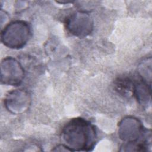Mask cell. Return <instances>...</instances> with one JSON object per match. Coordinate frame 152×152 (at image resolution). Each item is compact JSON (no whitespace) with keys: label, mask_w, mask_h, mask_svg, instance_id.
<instances>
[{"label":"cell","mask_w":152,"mask_h":152,"mask_svg":"<svg viewBox=\"0 0 152 152\" xmlns=\"http://www.w3.org/2000/svg\"><path fill=\"white\" fill-rule=\"evenodd\" d=\"M116 91L125 97H130L134 94L135 84L128 78H117L114 83Z\"/></svg>","instance_id":"cell-5"},{"label":"cell","mask_w":152,"mask_h":152,"mask_svg":"<svg viewBox=\"0 0 152 152\" xmlns=\"http://www.w3.org/2000/svg\"><path fill=\"white\" fill-rule=\"evenodd\" d=\"M30 27L28 23L17 20L9 23L1 32L3 44L11 49H20L27 43L30 36Z\"/></svg>","instance_id":"cell-2"},{"label":"cell","mask_w":152,"mask_h":152,"mask_svg":"<svg viewBox=\"0 0 152 152\" xmlns=\"http://www.w3.org/2000/svg\"><path fill=\"white\" fill-rule=\"evenodd\" d=\"M24 77V71L20 64L12 58L4 59L1 63V82L11 86L20 85Z\"/></svg>","instance_id":"cell-4"},{"label":"cell","mask_w":152,"mask_h":152,"mask_svg":"<svg viewBox=\"0 0 152 152\" xmlns=\"http://www.w3.org/2000/svg\"><path fill=\"white\" fill-rule=\"evenodd\" d=\"M65 26L72 34L84 37L91 33L93 22L88 12L77 11L66 18Z\"/></svg>","instance_id":"cell-3"},{"label":"cell","mask_w":152,"mask_h":152,"mask_svg":"<svg viewBox=\"0 0 152 152\" xmlns=\"http://www.w3.org/2000/svg\"><path fill=\"white\" fill-rule=\"evenodd\" d=\"M62 141L69 151H88L93 149L97 141L95 126L83 118H75L63 127Z\"/></svg>","instance_id":"cell-1"}]
</instances>
